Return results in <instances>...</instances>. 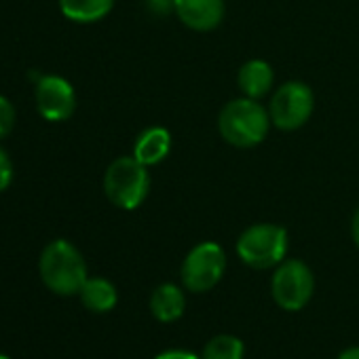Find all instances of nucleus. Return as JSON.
I'll return each mask as SVG.
<instances>
[{
	"mask_svg": "<svg viewBox=\"0 0 359 359\" xmlns=\"http://www.w3.org/2000/svg\"><path fill=\"white\" fill-rule=\"evenodd\" d=\"M315 292V277L313 271L296 258H285L279 266H275L273 281H271V294L277 306L283 311H300L304 309Z\"/></svg>",
	"mask_w": 359,
	"mask_h": 359,
	"instance_id": "0eeeda50",
	"label": "nucleus"
},
{
	"mask_svg": "<svg viewBox=\"0 0 359 359\" xmlns=\"http://www.w3.org/2000/svg\"><path fill=\"white\" fill-rule=\"evenodd\" d=\"M0 359H11L9 355H3V353H0Z\"/></svg>",
	"mask_w": 359,
	"mask_h": 359,
	"instance_id": "4be33fe9",
	"label": "nucleus"
},
{
	"mask_svg": "<svg viewBox=\"0 0 359 359\" xmlns=\"http://www.w3.org/2000/svg\"><path fill=\"white\" fill-rule=\"evenodd\" d=\"M171 133L169 129L165 127H148L144 129L137 137H135V144H133V156L146 165V167H152V165H158L163 163L169 152H171Z\"/></svg>",
	"mask_w": 359,
	"mask_h": 359,
	"instance_id": "9b49d317",
	"label": "nucleus"
},
{
	"mask_svg": "<svg viewBox=\"0 0 359 359\" xmlns=\"http://www.w3.org/2000/svg\"><path fill=\"white\" fill-rule=\"evenodd\" d=\"M13 182V163L7 150L0 146V193H5Z\"/></svg>",
	"mask_w": 359,
	"mask_h": 359,
	"instance_id": "f3484780",
	"label": "nucleus"
},
{
	"mask_svg": "<svg viewBox=\"0 0 359 359\" xmlns=\"http://www.w3.org/2000/svg\"><path fill=\"white\" fill-rule=\"evenodd\" d=\"M287 231L273 222L248 226L237 239V254L250 269L266 271L279 266L287 256Z\"/></svg>",
	"mask_w": 359,
	"mask_h": 359,
	"instance_id": "20e7f679",
	"label": "nucleus"
},
{
	"mask_svg": "<svg viewBox=\"0 0 359 359\" xmlns=\"http://www.w3.org/2000/svg\"><path fill=\"white\" fill-rule=\"evenodd\" d=\"M154 359H201V357H199V355H195V353H189V351L171 348V351H163V353H158Z\"/></svg>",
	"mask_w": 359,
	"mask_h": 359,
	"instance_id": "6ab92c4d",
	"label": "nucleus"
},
{
	"mask_svg": "<svg viewBox=\"0 0 359 359\" xmlns=\"http://www.w3.org/2000/svg\"><path fill=\"white\" fill-rule=\"evenodd\" d=\"M351 237H353V243L359 250V208L355 210V214L351 218Z\"/></svg>",
	"mask_w": 359,
	"mask_h": 359,
	"instance_id": "aec40b11",
	"label": "nucleus"
},
{
	"mask_svg": "<svg viewBox=\"0 0 359 359\" xmlns=\"http://www.w3.org/2000/svg\"><path fill=\"white\" fill-rule=\"evenodd\" d=\"M226 271V254L216 241H203L195 245L180 269L182 285L193 294H203L214 290Z\"/></svg>",
	"mask_w": 359,
	"mask_h": 359,
	"instance_id": "39448f33",
	"label": "nucleus"
},
{
	"mask_svg": "<svg viewBox=\"0 0 359 359\" xmlns=\"http://www.w3.org/2000/svg\"><path fill=\"white\" fill-rule=\"evenodd\" d=\"M338 359H359V346H348V348H344V351L338 355Z\"/></svg>",
	"mask_w": 359,
	"mask_h": 359,
	"instance_id": "412c9836",
	"label": "nucleus"
},
{
	"mask_svg": "<svg viewBox=\"0 0 359 359\" xmlns=\"http://www.w3.org/2000/svg\"><path fill=\"white\" fill-rule=\"evenodd\" d=\"M245 344L233 334H218L203 346L201 359H243Z\"/></svg>",
	"mask_w": 359,
	"mask_h": 359,
	"instance_id": "2eb2a0df",
	"label": "nucleus"
},
{
	"mask_svg": "<svg viewBox=\"0 0 359 359\" xmlns=\"http://www.w3.org/2000/svg\"><path fill=\"white\" fill-rule=\"evenodd\" d=\"M150 193V173L135 156L114 158L104 173V195L125 212L137 210Z\"/></svg>",
	"mask_w": 359,
	"mask_h": 359,
	"instance_id": "7ed1b4c3",
	"label": "nucleus"
},
{
	"mask_svg": "<svg viewBox=\"0 0 359 359\" xmlns=\"http://www.w3.org/2000/svg\"><path fill=\"white\" fill-rule=\"evenodd\" d=\"M15 118H18L15 106L11 104L9 97L0 95V140H5V137L13 131Z\"/></svg>",
	"mask_w": 359,
	"mask_h": 359,
	"instance_id": "dca6fc26",
	"label": "nucleus"
},
{
	"mask_svg": "<svg viewBox=\"0 0 359 359\" xmlns=\"http://www.w3.org/2000/svg\"><path fill=\"white\" fill-rule=\"evenodd\" d=\"M271 125L269 108L252 97L231 100L218 116V131L222 140L235 148H254L262 144Z\"/></svg>",
	"mask_w": 359,
	"mask_h": 359,
	"instance_id": "f03ea898",
	"label": "nucleus"
},
{
	"mask_svg": "<svg viewBox=\"0 0 359 359\" xmlns=\"http://www.w3.org/2000/svg\"><path fill=\"white\" fill-rule=\"evenodd\" d=\"M36 110L49 123H64L76 112V93L70 81L57 74H43L36 79Z\"/></svg>",
	"mask_w": 359,
	"mask_h": 359,
	"instance_id": "6e6552de",
	"label": "nucleus"
},
{
	"mask_svg": "<svg viewBox=\"0 0 359 359\" xmlns=\"http://www.w3.org/2000/svg\"><path fill=\"white\" fill-rule=\"evenodd\" d=\"M173 13L193 32L216 30L226 13L224 0H173Z\"/></svg>",
	"mask_w": 359,
	"mask_h": 359,
	"instance_id": "1a4fd4ad",
	"label": "nucleus"
},
{
	"mask_svg": "<svg viewBox=\"0 0 359 359\" xmlns=\"http://www.w3.org/2000/svg\"><path fill=\"white\" fill-rule=\"evenodd\" d=\"M187 311V296L182 287L173 283H161L150 294V313L161 323H173Z\"/></svg>",
	"mask_w": 359,
	"mask_h": 359,
	"instance_id": "f8f14e48",
	"label": "nucleus"
},
{
	"mask_svg": "<svg viewBox=\"0 0 359 359\" xmlns=\"http://www.w3.org/2000/svg\"><path fill=\"white\" fill-rule=\"evenodd\" d=\"M114 0H60V11L74 24H95L108 18Z\"/></svg>",
	"mask_w": 359,
	"mask_h": 359,
	"instance_id": "4468645a",
	"label": "nucleus"
},
{
	"mask_svg": "<svg viewBox=\"0 0 359 359\" xmlns=\"http://www.w3.org/2000/svg\"><path fill=\"white\" fill-rule=\"evenodd\" d=\"M83 306L91 313H108L116 306L118 292L112 281L104 277H89L79 292Z\"/></svg>",
	"mask_w": 359,
	"mask_h": 359,
	"instance_id": "ddd939ff",
	"label": "nucleus"
},
{
	"mask_svg": "<svg viewBox=\"0 0 359 359\" xmlns=\"http://www.w3.org/2000/svg\"><path fill=\"white\" fill-rule=\"evenodd\" d=\"M315 110V93L302 81H290L275 89L269 102L271 123L281 131L304 127Z\"/></svg>",
	"mask_w": 359,
	"mask_h": 359,
	"instance_id": "423d86ee",
	"label": "nucleus"
},
{
	"mask_svg": "<svg viewBox=\"0 0 359 359\" xmlns=\"http://www.w3.org/2000/svg\"><path fill=\"white\" fill-rule=\"evenodd\" d=\"M273 83H275V72L266 60H250L239 68L237 85L243 97L260 100L271 93Z\"/></svg>",
	"mask_w": 359,
	"mask_h": 359,
	"instance_id": "9d476101",
	"label": "nucleus"
},
{
	"mask_svg": "<svg viewBox=\"0 0 359 359\" xmlns=\"http://www.w3.org/2000/svg\"><path fill=\"white\" fill-rule=\"evenodd\" d=\"M144 3L148 13L154 18H167L169 13H173V0H144Z\"/></svg>",
	"mask_w": 359,
	"mask_h": 359,
	"instance_id": "a211bd4d",
	"label": "nucleus"
},
{
	"mask_svg": "<svg viewBox=\"0 0 359 359\" xmlns=\"http://www.w3.org/2000/svg\"><path fill=\"white\" fill-rule=\"evenodd\" d=\"M39 275L45 287L57 296H79L89 279L83 254L66 239H55L41 252Z\"/></svg>",
	"mask_w": 359,
	"mask_h": 359,
	"instance_id": "f257e3e1",
	"label": "nucleus"
}]
</instances>
